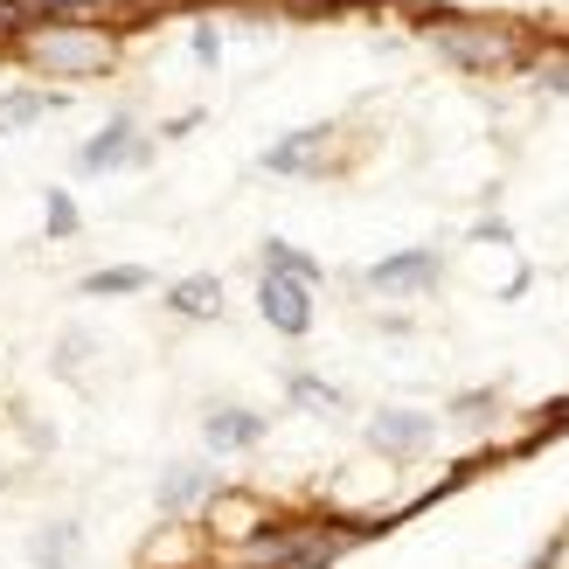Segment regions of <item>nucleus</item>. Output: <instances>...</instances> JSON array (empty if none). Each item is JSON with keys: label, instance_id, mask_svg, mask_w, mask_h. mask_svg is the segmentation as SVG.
<instances>
[{"label": "nucleus", "instance_id": "f8f14e48", "mask_svg": "<svg viewBox=\"0 0 569 569\" xmlns=\"http://www.w3.org/2000/svg\"><path fill=\"white\" fill-rule=\"evenodd\" d=\"M327 147V126H306V132H292V139H278V147H264V174H306L312 167V153Z\"/></svg>", "mask_w": 569, "mask_h": 569}, {"label": "nucleus", "instance_id": "6e6552de", "mask_svg": "<svg viewBox=\"0 0 569 569\" xmlns=\"http://www.w3.org/2000/svg\"><path fill=\"white\" fill-rule=\"evenodd\" d=\"M271 431L264 410H243V403H209L202 410V445L216 451V459H230V451H258Z\"/></svg>", "mask_w": 569, "mask_h": 569}, {"label": "nucleus", "instance_id": "0eeeda50", "mask_svg": "<svg viewBox=\"0 0 569 569\" xmlns=\"http://www.w3.org/2000/svg\"><path fill=\"white\" fill-rule=\"evenodd\" d=\"M258 312H264V327H271V333H284V340L312 333V284L258 271Z\"/></svg>", "mask_w": 569, "mask_h": 569}, {"label": "nucleus", "instance_id": "393cba45", "mask_svg": "<svg viewBox=\"0 0 569 569\" xmlns=\"http://www.w3.org/2000/svg\"><path fill=\"white\" fill-rule=\"evenodd\" d=\"M556 556H562V542H549V549H542V556H535L528 569H556Z\"/></svg>", "mask_w": 569, "mask_h": 569}, {"label": "nucleus", "instance_id": "9b49d317", "mask_svg": "<svg viewBox=\"0 0 569 569\" xmlns=\"http://www.w3.org/2000/svg\"><path fill=\"white\" fill-rule=\"evenodd\" d=\"M284 403H299V410H312V417H340V410H348V389L327 382V376H306V368H292V376H284Z\"/></svg>", "mask_w": 569, "mask_h": 569}, {"label": "nucleus", "instance_id": "6ab92c4d", "mask_svg": "<svg viewBox=\"0 0 569 569\" xmlns=\"http://www.w3.org/2000/svg\"><path fill=\"white\" fill-rule=\"evenodd\" d=\"M188 49H194V63H222V28L216 21H194L188 28Z\"/></svg>", "mask_w": 569, "mask_h": 569}, {"label": "nucleus", "instance_id": "a211bd4d", "mask_svg": "<svg viewBox=\"0 0 569 569\" xmlns=\"http://www.w3.org/2000/svg\"><path fill=\"white\" fill-rule=\"evenodd\" d=\"M42 222H49V237H77V202H70V188H49V209H42Z\"/></svg>", "mask_w": 569, "mask_h": 569}, {"label": "nucleus", "instance_id": "2eb2a0df", "mask_svg": "<svg viewBox=\"0 0 569 569\" xmlns=\"http://www.w3.org/2000/svg\"><path fill=\"white\" fill-rule=\"evenodd\" d=\"M147 284H153L147 264H104L83 278V299H126V292H147Z\"/></svg>", "mask_w": 569, "mask_h": 569}, {"label": "nucleus", "instance_id": "b1692460", "mask_svg": "<svg viewBox=\"0 0 569 569\" xmlns=\"http://www.w3.org/2000/svg\"><path fill=\"white\" fill-rule=\"evenodd\" d=\"M542 83H549V91H569V63H556V70H542Z\"/></svg>", "mask_w": 569, "mask_h": 569}, {"label": "nucleus", "instance_id": "ddd939ff", "mask_svg": "<svg viewBox=\"0 0 569 569\" xmlns=\"http://www.w3.org/2000/svg\"><path fill=\"white\" fill-rule=\"evenodd\" d=\"M258 271H271V278H299V284H320V278H327L320 258H306V250L284 243V237H264V243H258Z\"/></svg>", "mask_w": 569, "mask_h": 569}, {"label": "nucleus", "instance_id": "4be33fe9", "mask_svg": "<svg viewBox=\"0 0 569 569\" xmlns=\"http://www.w3.org/2000/svg\"><path fill=\"white\" fill-rule=\"evenodd\" d=\"M194 126H202V111H181V119H167V139H188Z\"/></svg>", "mask_w": 569, "mask_h": 569}, {"label": "nucleus", "instance_id": "4468645a", "mask_svg": "<svg viewBox=\"0 0 569 569\" xmlns=\"http://www.w3.org/2000/svg\"><path fill=\"white\" fill-rule=\"evenodd\" d=\"M209 528L230 535V542H250V535L264 528V507H258V500H237V493H216V500H209Z\"/></svg>", "mask_w": 569, "mask_h": 569}, {"label": "nucleus", "instance_id": "423d86ee", "mask_svg": "<svg viewBox=\"0 0 569 569\" xmlns=\"http://www.w3.org/2000/svg\"><path fill=\"white\" fill-rule=\"evenodd\" d=\"M139 160H147V139H139V119H132V111H119V119H111L98 139H83V147H77V174H111V167H139Z\"/></svg>", "mask_w": 569, "mask_h": 569}, {"label": "nucleus", "instance_id": "f03ea898", "mask_svg": "<svg viewBox=\"0 0 569 569\" xmlns=\"http://www.w3.org/2000/svg\"><path fill=\"white\" fill-rule=\"evenodd\" d=\"M431 42L445 63H459V70H500V63H515L521 42L507 36V28H479V21H445L431 28Z\"/></svg>", "mask_w": 569, "mask_h": 569}, {"label": "nucleus", "instance_id": "412c9836", "mask_svg": "<svg viewBox=\"0 0 569 569\" xmlns=\"http://www.w3.org/2000/svg\"><path fill=\"white\" fill-rule=\"evenodd\" d=\"M91 355V340L83 333H63V348H56V368H63V376H77V361Z\"/></svg>", "mask_w": 569, "mask_h": 569}, {"label": "nucleus", "instance_id": "f3484780", "mask_svg": "<svg viewBox=\"0 0 569 569\" xmlns=\"http://www.w3.org/2000/svg\"><path fill=\"white\" fill-rule=\"evenodd\" d=\"M493 410H500V389H466V396H451V423H459V431H487Z\"/></svg>", "mask_w": 569, "mask_h": 569}, {"label": "nucleus", "instance_id": "aec40b11", "mask_svg": "<svg viewBox=\"0 0 569 569\" xmlns=\"http://www.w3.org/2000/svg\"><path fill=\"white\" fill-rule=\"evenodd\" d=\"M42 14V0H0V28H28Z\"/></svg>", "mask_w": 569, "mask_h": 569}, {"label": "nucleus", "instance_id": "f257e3e1", "mask_svg": "<svg viewBox=\"0 0 569 569\" xmlns=\"http://www.w3.org/2000/svg\"><path fill=\"white\" fill-rule=\"evenodd\" d=\"M21 56L42 77H104L111 70V36L98 21H42L21 36Z\"/></svg>", "mask_w": 569, "mask_h": 569}, {"label": "nucleus", "instance_id": "a878e982", "mask_svg": "<svg viewBox=\"0 0 569 569\" xmlns=\"http://www.w3.org/2000/svg\"><path fill=\"white\" fill-rule=\"evenodd\" d=\"M243 569H250V562H243Z\"/></svg>", "mask_w": 569, "mask_h": 569}, {"label": "nucleus", "instance_id": "5701e85b", "mask_svg": "<svg viewBox=\"0 0 569 569\" xmlns=\"http://www.w3.org/2000/svg\"><path fill=\"white\" fill-rule=\"evenodd\" d=\"M472 237H487V243H515V230H507V222H500V216H493V222H479V230H472Z\"/></svg>", "mask_w": 569, "mask_h": 569}, {"label": "nucleus", "instance_id": "1a4fd4ad", "mask_svg": "<svg viewBox=\"0 0 569 569\" xmlns=\"http://www.w3.org/2000/svg\"><path fill=\"white\" fill-rule=\"evenodd\" d=\"M77 556H83V521H70V515L28 535V562L36 569H70Z\"/></svg>", "mask_w": 569, "mask_h": 569}, {"label": "nucleus", "instance_id": "dca6fc26", "mask_svg": "<svg viewBox=\"0 0 569 569\" xmlns=\"http://www.w3.org/2000/svg\"><path fill=\"white\" fill-rule=\"evenodd\" d=\"M56 104H63L56 91H0V126H36Z\"/></svg>", "mask_w": 569, "mask_h": 569}, {"label": "nucleus", "instance_id": "9d476101", "mask_svg": "<svg viewBox=\"0 0 569 569\" xmlns=\"http://www.w3.org/2000/svg\"><path fill=\"white\" fill-rule=\"evenodd\" d=\"M167 312H181V320H222V278H209V271L174 278L167 284Z\"/></svg>", "mask_w": 569, "mask_h": 569}, {"label": "nucleus", "instance_id": "20e7f679", "mask_svg": "<svg viewBox=\"0 0 569 569\" xmlns=\"http://www.w3.org/2000/svg\"><path fill=\"white\" fill-rule=\"evenodd\" d=\"M438 278H445V250H438V243H410V250L376 258V264L361 271L368 292H431Z\"/></svg>", "mask_w": 569, "mask_h": 569}, {"label": "nucleus", "instance_id": "39448f33", "mask_svg": "<svg viewBox=\"0 0 569 569\" xmlns=\"http://www.w3.org/2000/svg\"><path fill=\"white\" fill-rule=\"evenodd\" d=\"M368 445L382 459H417V451L438 445V417L431 410H376L368 417Z\"/></svg>", "mask_w": 569, "mask_h": 569}, {"label": "nucleus", "instance_id": "7ed1b4c3", "mask_svg": "<svg viewBox=\"0 0 569 569\" xmlns=\"http://www.w3.org/2000/svg\"><path fill=\"white\" fill-rule=\"evenodd\" d=\"M216 493H222V472L209 459H174V466H160V479H153V507L167 521H188L194 507H209Z\"/></svg>", "mask_w": 569, "mask_h": 569}]
</instances>
